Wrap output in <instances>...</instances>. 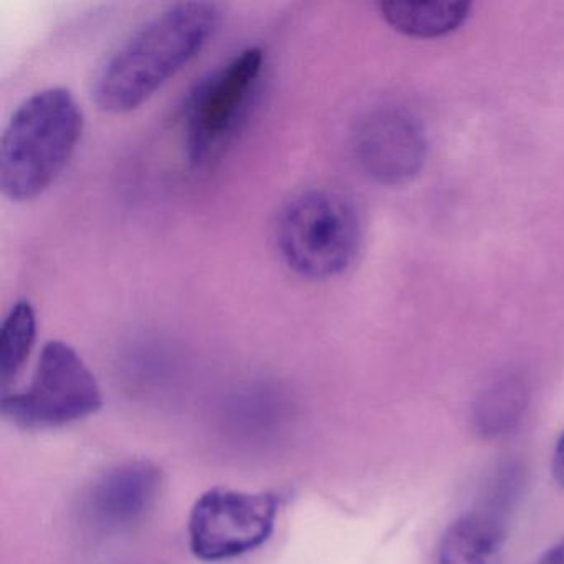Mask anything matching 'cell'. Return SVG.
<instances>
[{"label": "cell", "mask_w": 564, "mask_h": 564, "mask_svg": "<svg viewBox=\"0 0 564 564\" xmlns=\"http://www.w3.org/2000/svg\"><path fill=\"white\" fill-rule=\"evenodd\" d=\"M219 19L217 6L197 0L171 6L144 22L95 72V104L115 115L138 110L200 54Z\"/></svg>", "instance_id": "6da1fadb"}, {"label": "cell", "mask_w": 564, "mask_h": 564, "mask_svg": "<svg viewBox=\"0 0 564 564\" xmlns=\"http://www.w3.org/2000/svg\"><path fill=\"white\" fill-rule=\"evenodd\" d=\"M84 133V111L70 90L45 88L12 115L0 141V189L29 203L67 170Z\"/></svg>", "instance_id": "7a4b0ae2"}, {"label": "cell", "mask_w": 564, "mask_h": 564, "mask_svg": "<svg viewBox=\"0 0 564 564\" xmlns=\"http://www.w3.org/2000/svg\"><path fill=\"white\" fill-rule=\"evenodd\" d=\"M356 204L335 189L303 191L280 210L275 243L285 265L302 279L329 280L351 267L361 249Z\"/></svg>", "instance_id": "3957f363"}, {"label": "cell", "mask_w": 564, "mask_h": 564, "mask_svg": "<svg viewBox=\"0 0 564 564\" xmlns=\"http://www.w3.org/2000/svg\"><path fill=\"white\" fill-rule=\"evenodd\" d=\"M101 404L94 372L70 345L54 339L42 349L31 386L4 394L2 414L21 427L44 431L82 421Z\"/></svg>", "instance_id": "277c9868"}, {"label": "cell", "mask_w": 564, "mask_h": 564, "mask_svg": "<svg viewBox=\"0 0 564 564\" xmlns=\"http://www.w3.org/2000/svg\"><path fill=\"white\" fill-rule=\"evenodd\" d=\"M276 514L275 495L210 488L197 498L191 510L187 524L191 551L209 563L242 556L269 540Z\"/></svg>", "instance_id": "5b68a950"}, {"label": "cell", "mask_w": 564, "mask_h": 564, "mask_svg": "<svg viewBox=\"0 0 564 564\" xmlns=\"http://www.w3.org/2000/svg\"><path fill=\"white\" fill-rule=\"evenodd\" d=\"M263 68V52L246 48L203 82L186 115V148L196 166L209 163L239 127Z\"/></svg>", "instance_id": "8992f818"}, {"label": "cell", "mask_w": 564, "mask_h": 564, "mask_svg": "<svg viewBox=\"0 0 564 564\" xmlns=\"http://www.w3.org/2000/svg\"><path fill=\"white\" fill-rule=\"evenodd\" d=\"M356 156L376 181L398 186L421 173L427 154L424 131L414 118L398 110L369 115L356 133Z\"/></svg>", "instance_id": "52a82bcc"}, {"label": "cell", "mask_w": 564, "mask_h": 564, "mask_svg": "<svg viewBox=\"0 0 564 564\" xmlns=\"http://www.w3.org/2000/svg\"><path fill=\"white\" fill-rule=\"evenodd\" d=\"M518 487L517 474L505 471L480 508L452 521L438 543L437 564H500Z\"/></svg>", "instance_id": "ba28073f"}, {"label": "cell", "mask_w": 564, "mask_h": 564, "mask_svg": "<svg viewBox=\"0 0 564 564\" xmlns=\"http://www.w3.org/2000/svg\"><path fill=\"white\" fill-rule=\"evenodd\" d=\"M163 475L147 460L124 462L101 475L87 498V511L107 530L130 527L144 517L160 497Z\"/></svg>", "instance_id": "9c48e42d"}, {"label": "cell", "mask_w": 564, "mask_h": 564, "mask_svg": "<svg viewBox=\"0 0 564 564\" xmlns=\"http://www.w3.org/2000/svg\"><path fill=\"white\" fill-rule=\"evenodd\" d=\"M467 2L448 0H389L379 4L382 19L394 31L415 39H437L457 31L468 15Z\"/></svg>", "instance_id": "30bf717a"}, {"label": "cell", "mask_w": 564, "mask_h": 564, "mask_svg": "<svg viewBox=\"0 0 564 564\" xmlns=\"http://www.w3.org/2000/svg\"><path fill=\"white\" fill-rule=\"evenodd\" d=\"M530 402V388L518 375H505L491 381L474 405V425L485 438H500L520 424Z\"/></svg>", "instance_id": "8fae6325"}, {"label": "cell", "mask_w": 564, "mask_h": 564, "mask_svg": "<svg viewBox=\"0 0 564 564\" xmlns=\"http://www.w3.org/2000/svg\"><path fill=\"white\" fill-rule=\"evenodd\" d=\"M37 336V316L28 300L12 306L0 329V382H9L24 368Z\"/></svg>", "instance_id": "7c38bea8"}, {"label": "cell", "mask_w": 564, "mask_h": 564, "mask_svg": "<svg viewBox=\"0 0 564 564\" xmlns=\"http://www.w3.org/2000/svg\"><path fill=\"white\" fill-rule=\"evenodd\" d=\"M551 470H553L554 480L560 487L564 488V432L557 438L554 445L553 458H551Z\"/></svg>", "instance_id": "4fadbf2b"}, {"label": "cell", "mask_w": 564, "mask_h": 564, "mask_svg": "<svg viewBox=\"0 0 564 564\" xmlns=\"http://www.w3.org/2000/svg\"><path fill=\"white\" fill-rule=\"evenodd\" d=\"M536 564H564V538L560 543L554 544L547 550L543 556L538 560Z\"/></svg>", "instance_id": "5bb4252c"}]
</instances>
